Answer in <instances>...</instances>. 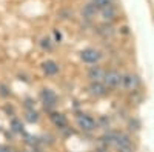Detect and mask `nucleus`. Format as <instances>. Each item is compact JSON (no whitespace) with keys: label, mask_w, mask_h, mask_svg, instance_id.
Segmentation results:
<instances>
[{"label":"nucleus","mask_w":154,"mask_h":152,"mask_svg":"<svg viewBox=\"0 0 154 152\" xmlns=\"http://www.w3.org/2000/svg\"><path fill=\"white\" fill-rule=\"evenodd\" d=\"M122 79H123V77H122L119 72H116V71H109V72H106V74L103 75V80H105L106 86H109V88L119 86V85L122 83Z\"/></svg>","instance_id":"1"},{"label":"nucleus","mask_w":154,"mask_h":152,"mask_svg":"<svg viewBox=\"0 0 154 152\" xmlns=\"http://www.w3.org/2000/svg\"><path fill=\"white\" fill-rule=\"evenodd\" d=\"M80 57H82V60L85 63H96L100 58V54L97 52L96 49H85Z\"/></svg>","instance_id":"2"},{"label":"nucleus","mask_w":154,"mask_h":152,"mask_svg":"<svg viewBox=\"0 0 154 152\" xmlns=\"http://www.w3.org/2000/svg\"><path fill=\"white\" fill-rule=\"evenodd\" d=\"M94 120L91 118V117H88V115H80L79 117V126L82 129H85V131H91V129H94Z\"/></svg>","instance_id":"3"},{"label":"nucleus","mask_w":154,"mask_h":152,"mask_svg":"<svg viewBox=\"0 0 154 152\" xmlns=\"http://www.w3.org/2000/svg\"><path fill=\"white\" fill-rule=\"evenodd\" d=\"M88 75H89V79H91L93 82H99V80L103 79L105 72H103V69H102L100 66H93L91 69H89Z\"/></svg>","instance_id":"4"},{"label":"nucleus","mask_w":154,"mask_h":152,"mask_svg":"<svg viewBox=\"0 0 154 152\" xmlns=\"http://www.w3.org/2000/svg\"><path fill=\"white\" fill-rule=\"evenodd\" d=\"M43 71H45V74H48V75H54V74H57L59 66H57V63H56V61L48 60V61L43 63Z\"/></svg>","instance_id":"5"},{"label":"nucleus","mask_w":154,"mask_h":152,"mask_svg":"<svg viewBox=\"0 0 154 152\" xmlns=\"http://www.w3.org/2000/svg\"><path fill=\"white\" fill-rule=\"evenodd\" d=\"M51 120H53V123L57 126V128H60V129H63V128H66V118H65V115H62V114H53L51 115Z\"/></svg>","instance_id":"6"},{"label":"nucleus","mask_w":154,"mask_h":152,"mask_svg":"<svg viewBox=\"0 0 154 152\" xmlns=\"http://www.w3.org/2000/svg\"><path fill=\"white\" fill-rule=\"evenodd\" d=\"M42 98L45 101V106H54L56 105V95L51 92L49 89H45L42 92Z\"/></svg>","instance_id":"7"},{"label":"nucleus","mask_w":154,"mask_h":152,"mask_svg":"<svg viewBox=\"0 0 154 152\" xmlns=\"http://www.w3.org/2000/svg\"><path fill=\"white\" fill-rule=\"evenodd\" d=\"M100 11H102V16H103L105 20H112L116 17V8L112 5H108L105 8H102Z\"/></svg>","instance_id":"8"},{"label":"nucleus","mask_w":154,"mask_h":152,"mask_svg":"<svg viewBox=\"0 0 154 152\" xmlns=\"http://www.w3.org/2000/svg\"><path fill=\"white\" fill-rule=\"evenodd\" d=\"M89 89H91V92L94 95H105L106 94V88L103 85H100L99 82H94L91 86H89Z\"/></svg>","instance_id":"9"},{"label":"nucleus","mask_w":154,"mask_h":152,"mask_svg":"<svg viewBox=\"0 0 154 152\" xmlns=\"http://www.w3.org/2000/svg\"><path fill=\"white\" fill-rule=\"evenodd\" d=\"M122 83H123L126 88L133 89V88L137 86V77H136V75H125V77L122 79Z\"/></svg>","instance_id":"10"},{"label":"nucleus","mask_w":154,"mask_h":152,"mask_svg":"<svg viewBox=\"0 0 154 152\" xmlns=\"http://www.w3.org/2000/svg\"><path fill=\"white\" fill-rule=\"evenodd\" d=\"M93 5L96 6V9H102V8H105L108 5H112V0H93Z\"/></svg>","instance_id":"11"},{"label":"nucleus","mask_w":154,"mask_h":152,"mask_svg":"<svg viewBox=\"0 0 154 152\" xmlns=\"http://www.w3.org/2000/svg\"><path fill=\"white\" fill-rule=\"evenodd\" d=\"M83 12H85V16L91 17L93 14H96V6H94L93 3H89V5H88V6L85 8V11H83Z\"/></svg>","instance_id":"12"},{"label":"nucleus","mask_w":154,"mask_h":152,"mask_svg":"<svg viewBox=\"0 0 154 152\" xmlns=\"http://www.w3.org/2000/svg\"><path fill=\"white\" fill-rule=\"evenodd\" d=\"M11 126H12V129H14L16 132H19V131H22V124H20V121H19V120H12V123H11Z\"/></svg>","instance_id":"13"},{"label":"nucleus","mask_w":154,"mask_h":152,"mask_svg":"<svg viewBox=\"0 0 154 152\" xmlns=\"http://www.w3.org/2000/svg\"><path fill=\"white\" fill-rule=\"evenodd\" d=\"M28 120H29V121H35V120H37V114H35V112H29V114H28Z\"/></svg>","instance_id":"14"},{"label":"nucleus","mask_w":154,"mask_h":152,"mask_svg":"<svg viewBox=\"0 0 154 152\" xmlns=\"http://www.w3.org/2000/svg\"><path fill=\"white\" fill-rule=\"evenodd\" d=\"M42 46L49 49V46H51V45H49V39H43V40H42Z\"/></svg>","instance_id":"15"},{"label":"nucleus","mask_w":154,"mask_h":152,"mask_svg":"<svg viewBox=\"0 0 154 152\" xmlns=\"http://www.w3.org/2000/svg\"><path fill=\"white\" fill-rule=\"evenodd\" d=\"M54 35H56V39H57V40H60V37H62V35H60V32H57V31H56V32H54Z\"/></svg>","instance_id":"16"},{"label":"nucleus","mask_w":154,"mask_h":152,"mask_svg":"<svg viewBox=\"0 0 154 152\" xmlns=\"http://www.w3.org/2000/svg\"><path fill=\"white\" fill-rule=\"evenodd\" d=\"M0 152H9L6 148H3V146H0Z\"/></svg>","instance_id":"17"},{"label":"nucleus","mask_w":154,"mask_h":152,"mask_svg":"<svg viewBox=\"0 0 154 152\" xmlns=\"http://www.w3.org/2000/svg\"><path fill=\"white\" fill-rule=\"evenodd\" d=\"M97 152H106V151H103V149H99Z\"/></svg>","instance_id":"18"}]
</instances>
